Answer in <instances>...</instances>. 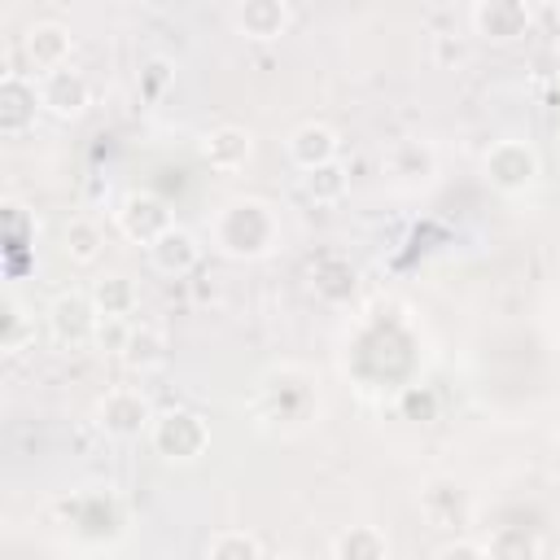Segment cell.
I'll list each match as a JSON object with an SVG mask.
<instances>
[{
	"instance_id": "1",
	"label": "cell",
	"mask_w": 560,
	"mask_h": 560,
	"mask_svg": "<svg viewBox=\"0 0 560 560\" xmlns=\"http://www.w3.org/2000/svg\"><path fill=\"white\" fill-rule=\"evenodd\" d=\"M219 249L232 254V258H254V254H267L271 241H276V219L262 201L245 197V201H232L223 214H219Z\"/></svg>"
},
{
	"instance_id": "2",
	"label": "cell",
	"mask_w": 560,
	"mask_h": 560,
	"mask_svg": "<svg viewBox=\"0 0 560 560\" xmlns=\"http://www.w3.org/2000/svg\"><path fill=\"white\" fill-rule=\"evenodd\" d=\"M206 442H210V429H206V420L197 411H166V416L153 420V446L166 459L188 464V459H197L206 451Z\"/></svg>"
},
{
	"instance_id": "3",
	"label": "cell",
	"mask_w": 560,
	"mask_h": 560,
	"mask_svg": "<svg viewBox=\"0 0 560 560\" xmlns=\"http://www.w3.org/2000/svg\"><path fill=\"white\" fill-rule=\"evenodd\" d=\"M96 324H101V311L92 302V293H61L52 306H48V328L61 346H88L96 341Z\"/></svg>"
},
{
	"instance_id": "4",
	"label": "cell",
	"mask_w": 560,
	"mask_h": 560,
	"mask_svg": "<svg viewBox=\"0 0 560 560\" xmlns=\"http://www.w3.org/2000/svg\"><path fill=\"white\" fill-rule=\"evenodd\" d=\"M486 175L494 188L503 192H521L538 179V153L521 140H499L490 153H486Z\"/></svg>"
},
{
	"instance_id": "5",
	"label": "cell",
	"mask_w": 560,
	"mask_h": 560,
	"mask_svg": "<svg viewBox=\"0 0 560 560\" xmlns=\"http://www.w3.org/2000/svg\"><path fill=\"white\" fill-rule=\"evenodd\" d=\"M101 429L105 433H114V438H136V433H144V429H153L149 420V402H144V394L140 389H109L105 398H101Z\"/></svg>"
},
{
	"instance_id": "6",
	"label": "cell",
	"mask_w": 560,
	"mask_h": 560,
	"mask_svg": "<svg viewBox=\"0 0 560 560\" xmlns=\"http://www.w3.org/2000/svg\"><path fill=\"white\" fill-rule=\"evenodd\" d=\"M22 52L31 61L35 74H48V70H61L66 57H70V31L57 26V22H35L22 39Z\"/></svg>"
},
{
	"instance_id": "7",
	"label": "cell",
	"mask_w": 560,
	"mask_h": 560,
	"mask_svg": "<svg viewBox=\"0 0 560 560\" xmlns=\"http://www.w3.org/2000/svg\"><path fill=\"white\" fill-rule=\"evenodd\" d=\"M39 105H48L57 118H79L88 109V79L79 70H48L39 83Z\"/></svg>"
},
{
	"instance_id": "8",
	"label": "cell",
	"mask_w": 560,
	"mask_h": 560,
	"mask_svg": "<svg viewBox=\"0 0 560 560\" xmlns=\"http://www.w3.org/2000/svg\"><path fill=\"white\" fill-rule=\"evenodd\" d=\"M118 228L131 236V241H158L166 228H171V210L158 201V197H149V192H131L127 201H122V210H118Z\"/></svg>"
},
{
	"instance_id": "9",
	"label": "cell",
	"mask_w": 560,
	"mask_h": 560,
	"mask_svg": "<svg viewBox=\"0 0 560 560\" xmlns=\"http://www.w3.org/2000/svg\"><path fill=\"white\" fill-rule=\"evenodd\" d=\"M197 258H201L197 236L184 232V228H175V223H171L158 241H149V262H153L158 271H166V276H184V271H192Z\"/></svg>"
},
{
	"instance_id": "10",
	"label": "cell",
	"mask_w": 560,
	"mask_h": 560,
	"mask_svg": "<svg viewBox=\"0 0 560 560\" xmlns=\"http://www.w3.org/2000/svg\"><path fill=\"white\" fill-rule=\"evenodd\" d=\"M249 153H254L249 131H245V127H232V122L214 127V131L201 140V158H206L214 171H241V166L249 162Z\"/></svg>"
},
{
	"instance_id": "11",
	"label": "cell",
	"mask_w": 560,
	"mask_h": 560,
	"mask_svg": "<svg viewBox=\"0 0 560 560\" xmlns=\"http://www.w3.org/2000/svg\"><path fill=\"white\" fill-rule=\"evenodd\" d=\"M525 26H529V13H525L521 0H481L477 4V31L486 39L508 44V39L525 35Z\"/></svg>"
},
{
	"instance_id": "12",
	"label": "cell",
	"mask_w": 560,
	"mask_h": 560,
	"mask_svg": "<svg viewBox=\"0 0 560 560\" xmlns=\"http://www.w3.org/2000/svg\"><path fill=\"white\" fill-rule=\"evenodd\" d=\"M289 158L311 171V166H324V162H337V131L324 127V122H302L293 136H289Z\"/></svg>"
},
{
	"instance_id": "13",
	"label": "cell",
	"mask_w": 560,
	"mask_h": 560,
	"mask_svg": "<svg viewBox=\"0 0 560 560\" xmlns=\"http://www.w3.org/2000/svg\"><path fill=\"white\" fill-rule=\"evenodd\" d=\"M31 114H35V88H26L18 70H9L4 83H0V131L4 136L26 131Z\"/></svg>"
},
{
	"instance_id": "14",
	"label": "cell",
	"mask_w": 560,
	"mask_h": 560,
	"mask_svg": "<svg viewBox=\"0 0 560 560\" xmlns=\"http://www.w3.org/2000/svg\"><path fill=\"white\" fill-rule=\"evenodd\" d=\"M332 556L337 560H381V556H389V542L376 525H350L346 534L332 538Z\"/></svg>"
},
{
	"instance_id": "15",
	"label": "cell",
	"mask_w": 560,
	"mask_h": 560,
	"mask_svg": "<svg viewBox=\"0 0 560 560\" xmlns=\"http://www.w3.org/2000/svg\"><path fill=\"white\" fill-rule=\"evenodd\" d=\"M92 302L101 315H131L136 311V284L122 271H109L92 284Z\"/></svg>"
},
{
	"instance_id": "16",
	"label": "cell",
	"mask_w": 560,
	"mask_h": 560,
	"mask_svg": "<svg viewBox=\"0 0 560 560\" xmlns=\"http://www.w3.org/2000/svg\"><path fill=\"white\" fill-rule=\"evenodd\" d=\"M241 31L254 39H276L284 31V0H245L241 4Z\"/></svg>"
},
{
	"instance_id": "17",
	"label": "cell",
	"mask_w": 560,
	"mask_h": 560,
	"mask_svg": "<svg viewBox=\"0 0 560 560\" xmlns=\"http://www.w3.org/2000/svg\"><path fill=\"white\" fill-rule=\"evenodd\" d=\"M122 359H127L131 368H140V372L158 368V363L166 359V332H162V328H153V324H140V328L131 324V341H127Z\"/></svg>"
},
{
	"instance_id": "18",
	"label": "cell",
	"mask_w": 560,
	"mask_h": 560,
	"mask_svg": "<svg viewBox=\"0 0 560 560\" xmlns=\"http://www.w3.org/2000/svg\"><path fill=\"white\" fill-rule=\"evenodd\" d=\"M101 245H105V236H101V228L92 219H70L66 223V258L70 262H96Z\"/></svg>"
},
{
	"instance_id": "19",
	"label": "cell",
	"mask_w": 560,
	"mask_h": 560,
	"mask_svg": "<svg viewBox=\"0 0 560 560\" xmlns=\"http://www.w3.org/2000/svg\"><path fill=\"white\" fill-rule=\"evenodd\" d=\"M206 556L210 560H258L262 542L254 534H245V529H223V534H214L206 542Z\"/></svg>"
},
{
	"instance_id": "20",
	"label": "cell",
	"mask_w": 560,
	"mask_h": 560,
	"mask_svg": "<svg viewBox=\"0 0 560 560\" xmlns=\"http://www.w3.org/2000/svg\"><path fill=\"white\" fill-rule=\"evenodd\" d=\"M302 188L315 197V201H341V192H346V171L337 166V162H324V166H311L306 175H302Z\"/></svg>"
},
{
	"instance_id": "21",
	"label": "cell",
	"mask_w": 560,
	"mask_h": 560,
	"mask_svg": "<svg viewBox=\"0 0 560 560\" xmlns=\"http://www.w3.org/2000/svg\"><path fill=\"white\" fill-rule=\"evenodd\" d=\"M389 171L402 175V179H416V175L424 179L433 171V153L424 144H416V140H402V144L389 149Z\"/></svg>"
},
{
	"instance_id": "22",
	"label": "cell",
	"mask_w": 560,
	"mask_h": 560,
	"mask_svg": "<svg viewBox=\"0 0 560 560\" xmlns=\"http://www.w3.org/2000/svg\"><path fill=\"white\" fill-rule=\"evenodd\" d=\"M26 337H35V324L26 319V311H22V302H18V298H4V328H0V346H4L9 354H18V350L26 346Z\"/></svg>"
},
{
	"instance_id": "23",
	"label": "cell",
	"mask_w": 560,
	"mask_h": 560,
	"mask_svg": "<svg viewBox=\"0 0 560 560\" xmlns=\"http://www.w3.org/2000/svg\"><path fill=\"white\" fill-rule=\"evenodd\" d=\"M166 70H171L166 61H149V66H144V83H149V96H158V88L166 83Z\"/></svg>"
}]
</instances>
